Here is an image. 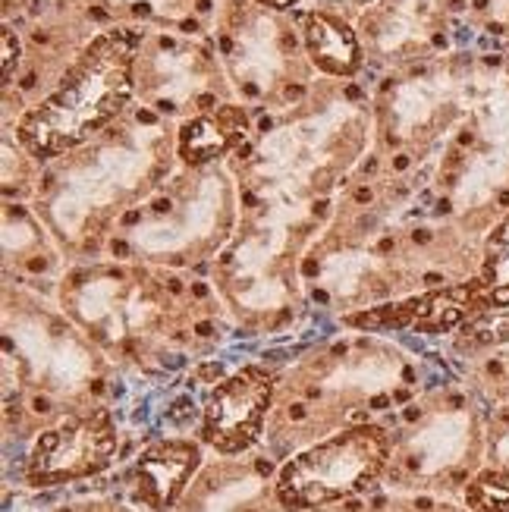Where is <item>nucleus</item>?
<instances>
[{
    "instance_id": "f257e3e1",
    "label": "nucleus",
    "mask_w": 509,
    "mask_h": 512,
    "mask_svg": "<svg viewBox=\"0 0 509 512\" xmlns=\"http://www.w3.org/2000/svg\"><path fill=\"white\" fill-rule=\"evenodd\" d=\"M136 38L110 32L73 66L57 92L22 120V142L35 154H57L98 132L129 98Z\"/></svg>"
},
{
    "instance_id": "f03ea898",
    "label": "nucleus",
    "mask_w": 509,
    "mask_h": 512,
    "mask_svg": "<svg viewBox=\"0 0 509 512\" xmlns=\"http://www.w3.org/2000/svg\"><path fill=\"white\" fill-rule=\"evenodd\" d=\"M387 440L381 428H356L302 453L280 475L277 494L286 509L324 506L362 487L384 469Z\"/></svg>"
},
{
    "instance_id": "7ed1b4c3",
    "label": "nucleus",
    "mask_w": 509,
    "mask_h": 512,
    "mask_svg": "<svg viewBox=\"0 0 509 512\" xmlns=\"http://www.w3.org/2000/svg\"><path fill=\"white\" fill-rule=\"evenodd\" d=\"M117 437L107 412L85 421H63L60 428L41 434L29 462L32 484H60L101 472L114 456Z\"/></svg>"
},
{
    "instance_id": "20e7f679",
    "label": "nucleus",
    "mask_w": 509,
    "mask_h": 512,
    "mask_svg": "<svg viewBox=\"0 0 509 512\" xmlns=\"http://www.w3.org/2000/svg\"><path fill=\"white\" fill-rule=\"evenodd\" d=\"M271 406V377L246 368L211 393L205 412V437L224 453H239L255 440L264 412Z\"/></svg>"
},
{
    "instance_id": "39448f33",
    "label": "nucleus",
    "mask_w": 509,
    "mask_h": 512,
    "mask_svg": "<svg viewBox=\"0 0 509 512\" xmlns=\"http://www.w3.org/2000/svg\"><path fill=\"white\" fill-rule=\"evenodd\" d=\"M198 465V450L192 443L173 440V443H158L139 459V481L142 494L154 506H170L176 497L183 494V487Z\"/></svg>"
},
{
    "instance_id": "423d86ee",
    "label": "nucleus",
    "mask_w": 509,
    "mask_h": 512,
    "mask_svg": "<svg viewBox=\"0 0 509 512\" xmlns=\"http://www.w3.org/2000/svg\"><path fill=\"white\" fill-rule=\"evenodd\" d=\"M308 51H312L315 63L324 66L327 73H352L359 63L356 35L330 16L308 19Z\"/></svg>"
},
{
    "instance_id": "0eeeda50",
    "label": "nucleus",
    "mask_w": 509,
    "mask_h": 512,
    "mask_svg": "<svg viewBox=\"0 0 509 512\" xmlns=\"http://www.w3.org/2000/svg\"><path fill=\"white\" fill-rule=\"evenodd\" d=\"M472 299H475V286H456V289H444V293L412 299L409 302L412 324L428 333L450 330L472 311Z\"/></svg>"
},
{
    "instance_id": "6e6552de",
    "label": "nucleus",
    "mask_w": 509,
    "mask_h": 512,
    "mask_svg": "<svg viewBox=\"0 0 509 512\" xmlns=\"http://www.w3.org/2000/svg\"><path fill=\"white\" fill-rule=\"evenodd\" d=\"M230 145V129L220 126L217 120H195L186 126L180 148H183V158L186 161H208L224 154Z\"/></svg>"
},
{
    "instance_id": "1a4fd4ad",
    "label": "nucleus",
    "mask_w": 509,
    "mask_h": 512,
    "mask_svg": "<svg viewBox=\"0 0 509 512\" xmlns=\"http://www.w3.org/2000/svg\"><path fill=\"white\" fill-rule=\"evenodd\" d=\"M469 506L475 512H509V475L484 472L469 487Z\"/></svg>"
},
{
    "instance_id": "9d476101",
    "label": "nucleus",
    "mask_w": 509,
    "mask_h": 512,
    "mask_svg": "<svg viewBox=\"0 0 509 512\" xmlns=\"http://www.w3.org/2000/svg\"><path fill=\"white\" fill-rule=\"evenodd\" d=\"M484 274L494 286H509V220L494 233L491 246H488V264H484Z\"/></svg>"
},
{
    "instance_id": "9b49d317",
    "label": "nucleus",
    "mask_w": 509,
    "mask_h": 512,
    "mask_svg": "<svg viewBox=\"0 0 509 512\" xmlns=\"http://www.w3.org/2000/svg\"><path fill=\"white\" fill-rule=\"evenodd\" d=\"M503 337H509V318L478 321L475 327H469V340L472 343H491V340H503Z\"/></svg>"
},
{
    "instance_id": "f8f14e48",
    "label": "nucleus",
    "mask_w": 509,
    "mask_h": 512,
    "mask_svg": "<svg viewBox=\"0 0 509 512\" xmlns=\"http://www.w3.org/2000/svg\"><path fill=\"white\" fill-rule=\"evenodd\" d=\"M19 60V41L13 38L10 29H4V79L10 82L13 76V63Z\"/></svg>"
},
{
    "instance_id": "ddd939ff",
    "label": "nucleus",
    "mask_w": 509,
    "mask_h": 512,
    "mask_svg": "<svg viewBox=\"0 0 509 512\" xmlns=\"http://www.w3.org/2000/svg\"><path fill=\"white\" fill-rule=\"evenodd\" d=\"M202 377H220V365H205L202 368Z\"/></svg>"
},
{
    "instance_id": "4468645a",
    "label": "nucleus",
    "mask_w": 509,
    "mask_h": 512,
    "mask_svg": "<svg viewBox=\"0 0 509 512\" xmlns=\"http://www.w3.org/2000/svg\"><path fill=\"white\" fill-rule=\"evenodd\" d=\"M35 412H48V399H35Z\"/></svg>"
},
{
    "instance_id": "2eb2a0df",
    "label": "nucleus",
    "mask_w": 509,
    "mask_h": 512,
    "mask_svg": "<svg viewBox=\"0 0 509 512\" xmlns=\"http://www.w3.org/2000/svg\"><path fill=\"white\" fill-rule=\"evenodd\" d=\"M264 4H271V7H290V0H264Z\"/></svg>"
},
{
    "instance_id": "dca6fc26",
    "label": "nucleus",
    "mask_w": 509,
    "mask_h": 512,
    "mask_svg": "<svg viewBox=\"0 0 509 512\" xmlns=\"http://www.w3.org/2000/svg\"><path fill=\"white\" fill-rule=\"evenodd\" d=\"M290 415H293V418H302V415H305V409H302V406H293V409H290Z\"/></svg>"
}]
</instances>
